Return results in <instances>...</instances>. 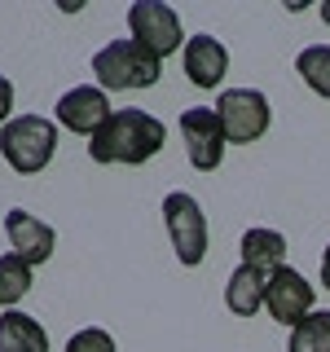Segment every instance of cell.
Returning <instances> with one entry per match:
<instances>
[{
    "instance_id": "obj_1",
    "label": "cell",
    "mask_w": 330,
    "mask_h": 352,
    "mask_svg": "<svg viewBox=\"0 0 330 352\" xmlns=\"http://www.w3.org/2000/svg\"><path fill=\"white\" fill-rule=\"evenodd\" d=\"M163 141H168V128H163L159 119L146 115V110H137V106H124L106 119L93 141H88V159L102 163V168L106 163L141 168L146 159H154V154L163 150Z\"/></svg>"
},
{
    "instance_id": "obj_21",
    "label": "cell",
    "mask_w": 330,
    "mask_h": 352,
    "mask_svg": "<svg viewBox=\"0 0 330 352\" xmlns=\"http://www.w3.org/2000/svg\"><path fill=\"white\" fill-rule=\"evenodd\" d=\"M322 22H330V0H326V5H322Z\"/></svg>"
},
{
    "instance_id": "obj_19",
    "label": "cell",
    "mask_w": 330,
    "mask_h": 352,
    "mask_svg": "<svg viewBox=\"0 0 330 352\" xmlns=\"http://www.w3.org/2000/svg\"><path fill=\"white\" fill-rule=\"evenodd\" d=\"M9 110H14V84L0 75V128L9 124Z\"/></svg>"
},
{
    "instance_id": "obj_13",
    "label": "cell",
    "mask_w": 330,
    "mask_h": 352,
    "mask_svg": "<svg viewBox=\"0 0 330 352\" xmlns=\"http://www.w3.org/2000/svg\"><path fill=\"white\" fill-rule=\"evenodd\" d=\"M242 251V264H251V269H260L264 278H273V273L286 264V238L278 229H247L238 242Z\"/></svg>"
},
{
    "instance_id": "obj_8",
    "label": "cell",
    "mask_w": 330,
    "mask_h": 352,
    "mask_svg": "<svg viewBox=\"0 0 330 352\" xmlns=\"http://www.w3.org/2000/svg\"><path fill=\"white\" fill-rule=\"evenodd\" d=\"M264 308H269V317L273 322H282V326H300L308 313H313V282L304 278L300 269H282L269 278V295H264Z\"/></svg>"
},
{
    "instance_id": "obj_10",
    "label": "cell",
    "mask_w": 330,
    "mask_h": 352,
    "mask_svg": "<svg viewBox=\"0 0 330 352\" xmlns=\"http://www.w3.org/2000/svg\"><path fill=\"white\" fill-rule=\"evenodd\" d=\"M5 234H9V247H14V256H22L36 269V264H44L53 256V247H58V234H53V225H44L40 216L22 212V207H14V212H5Z\"/></svg>"
},
{
    "instance_id": "obj_15",
    "label": "cell",
    "mask_w": 330,
    "mask_h": 352,
    "mask_svg": "<svg viewBox=\"0 0 330 352\" xmlns=\"http://www.w3.org/2000/svg\"><path fill=\"white\" fill-rule=\"evenodd\" d=\"M27 291H31V264L14 251L0 256V313H9Z\"/></svg>"
},
{
    "instance_id": "obj_20",
    "label": "cell",
    "mask_w": 330,
    "mask_h": 352,
    "mask_svg": "<svg viewBox=\"0 0 330 352\" xmlns=\"http://www.w3.org/2000/svg\"><path fill=\"white\" fill-rule=\"evenodd\" d=\"M322 286H326V291H330V247L322 251Z\"/></svg>"
},
{
    "instance_id": "obj_17",
    "label": "cell",
    "mask_w": 330,
    "mask_h": 352,
    "mask_svg": "<svg viewBox=\"0 0 330 352\" xmlns=\"http://www.w3.org/2000/svg\"><path fill=\"white\" fill-rule=\"evenodd\" d=\"M291 352H330V308H313L291 330Z\"/></svg>"
},
{
    "instance_id": "obj_5",
    "label": "cell",
    "mask_w": 330,
    "mask_h": 352,
    "mask_svg": "<svg viewBox=\"0 0 330 352\" xmlns=\"http://www.w3.org/2000/svg\"><path fill=\"white\" fill-rule=\"evenodd\" d=\"M216 119L234 146H251V141H260L269 132L273 110H269V97L260 88H225L216 97Z\"/></svg>"
},
{
    "instance_id": "obj_6",
    "label": "cell",
    "mask_w": 330,
    "mask_h": 352,
    "mask_svg": "<svg viewBox=\"0 0 330 352\" xmlns=\"http://www.w3.org/2000/svg\"><path fill=\"white\" fill-rule=\"evenodd\" d=\"M128 31H132V40L146 44L159 62L181 49V14H176L172 5H163V0H137V5L128 9Z\"/></svg>"
},
{
    "instance_id": "obj_14",
    "label": "cell",
    "mask_w": 330,
    "mask_h": 352,
    "mask_svg": "<svg viewBox=\"0 0 330 352\" xmlns=\"http://www.w3.org/2000/svg\"><path fill=\"white\" fill-rule=\"evenodd\" d=\"M0 352H49V335L31 313H0Z\"/></svg>"
},
{
    "instance_id": "obj_2",
    "label": "cell",
    "mask_w": 330,
    "mask_h": 352,
    "mask_svg": "<svg viewBox=\"0 0 330 352\" xmlns=\"http://www.w3.org/2000/svg\"><path fill=\"white\" fill-rule=\"evenodd\" d=\"M93 75H97V88H106V93H132V88L159 84L163 62L146 44H137L128 36V40H110L106 49L93 53Z\"/></svg>"
},
{
    "instance_id": "obj_4",
    "label": "cell",
    "mask_w": 330,
    "mask_h": 352,
    "mask_svg": "<svg viewBox=\"0 0 330 352\" xmlns=\"http://www.w3.org/2000/svg\"><path fill=\"white\" fill-rule=\"evenodd\" d=\"M163 225H168V238H172V251L185 269H198L207 260V216L198 207L194 194L185 190H172L163 198Z\"/></svg>"
},
{
    "instance_id": "obj_12",
    "label": "cell",
    "mask_w": 330,
    "mask_h": 352,
    "mask_svg": "<svg viewBox=\"0 0 330 352\" xmlns=\"http://www.w3.org/2000/svg\"><path fill=\"white\" fill-rule=\"evenodd\" d=\"M264 295H269V278L251 264H238L225 282V308L234 317H256L264 308Z\"/></svg>"
},
{
    "instance_id": "obj_16",
    "label": "cell",
    "mask_w": 330,
    "mask_h": 352,
    "mask_svg": "<svg viewBox=\"0 0 330 352\" xmlns=\"http://www.w3.org/2000/svg\"><path fill=\"white\" fill-rule=\"evenodd\" d=\"M295 71H300V80L313 88L317 97L330 102V44H308L300 58H295Z\"/></svg>"
},
{
    "instance_id": "obj_7",
    "label": "cell",
    "mask_w": 330,
    "mask_h": 352,
    "mask_svg": "<svg viewBox=\"0 0 330 352\" xmlns=\"http://www.w3.org/2000/svg\"><path fill=\"white\" fill-rule=\"evenodd\" d=\"M181 141H185V154H190V163L198 172H216L220 159H225V128H220L216 110L212 106H190L181 115Z\"/></svg>"
},
{
    "instance_id": "obj_3",
    "label": "cell",
    "mask_w": 330,
    "mask_h": 352,
    "mask_svg": "<svg viewBox=\"0 0 330 352\" xmlns=\"http://www.w3.org/2000/svg\"><path fill=\"white\" fill-rule=\"evenodd\" d=\"M0 154L18 176H40L58 154V124L44 115H14L0 128Z\"/></svg>"
},
{
    "instance_id": "obj_11",
    "label": "cell",
    "mask_w": 330,
    "mask_h": 352,
    "mask_svg": "<svg viewBox=\"0 0 330 352\" xmlns=\"http://www.w3.org/2000/svg\"><path fill=\"white\" fill-rule=\"evenodd\" d=\"M181 58H185V75H190L194 88H216L229 75V49L216 36H190Z\"/></svg>"
},
{
    "instance_id": "obj_9",
    "label": "cell",
    "mask_w": 330,
    "mask_h": 352,
    "mask_svg": "<svg viewBox=\"0 0 330 352\" xmlns=\"http://www.w3.org/2000/svg\"><path fill=\"white\" fill-rule=\"evenodd\" d=\"M110 115H115V110H110V97H106V88H97V84H80V88H71V93L58 97V124L80 132L88 141L102 132V124Z\"/></svg>"
},
{
    "instance_id": "obj_18",
    "label": "cell",
    "mask_w": 330,
    "mask_h": 352,
    "mask_svg": "<svg viewBox=\"0 0 330 352\" xmlns=\"http://www.w3.org/2000/svg\"><path fill=\"white\" fill-rule=\"evenodd\" d=\"M66 352H119V348H115V339H110L102 326H84V330H75V335H71Z\"/></svg>"
}]
</instances>
